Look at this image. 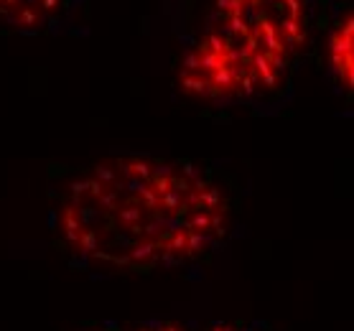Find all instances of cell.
Instances as JSON below:
<instances>
[{"label":"cell","mask_w":354,"mask_h":331,"mask_svg":"<svg viewBox=\"0 0 354 331\" xmlns=\"http://www.w3.org/2000/svg\"><path fill=\"white\" fill-rule=\"evenodd\" d=\"M222 186L189 161L113 155L66 184L57 234L84 265L151 273L209 255L230 232Z\"/></svg>","instance_id":"1"},{"label":"cell","mask_w":354,"mask_h":331,"mask_svg":"<svg viewBox=\"0 0 354 331\" xmlns=\"http://www.w3.org/2000/svg\"><path fill=\"white\" fill-rule=\"evenodd\" d=\"M308 41V0H214L199 39L178 62V89L204 102L266 95Z\"/></svg>","instance_id":"2"},{"label":"cell","mask_w":354,"mask_h":331,"mask_svg":"<svg viewBox=\"0 0 354 331\" xmlns=\"http://www.w3.org/2000/svg\"><path fill=\"white\" fill-rule=\"evenodd\" d=\"M207 331H252V329L242 326V323H214V326H209Z\"/></svg>","instance_id":"6"},{"label":"cell","mask_w":354,"mask_h":331,"mask_svg":"<svg viewBox=\"0 0 354 331\" xmlns=\"http://www.w3.org/2000/svg\"><path fill=\"white\" fill-rule=\"evenodd\" d=\"M326 62L337 82L349 92L354 84V16L346 10L331 28L326 41Z\"/></svg>","instance_id":"3"},{"label":"cell","mask_w":354,"mask_h":331,"mask_svg":"<svg viewBox=\"0 0 354 331\" xmlns=\"http://www.w3.org/2000/svg\"><path fill=\"white\" fill-rule=\"evenodd\" d=\"M130 331H189L186 326H181V323L176 321H145L140 323V326H136V329Z\"/></svg>","instance_id":"5"},{"label":"cell","mask_w":354,"mask_h":331,"mask_svg":"<svg viewBox=\"0 0 354 331\" xmlns=\"http://www.w3.org/2000/svg\"><path fill=\"white\" fill-rule=\"evenodd\" d=\"M62 8V0H0V21L16 31L46 28Z\"/></svg>","instance_id":"4"},{"label":"cell","mask_w":354,"mask_h":331,"mask_svg":"<svg viewBox=\"0 0 354 331\" xmlns=\"http://www.w3.org/2000/svg\"><path fill=\"white\" fill-rule=\"evenodd\" d=\"M95 331H125V329H118V326H105V329H95Z\"/></svg>","instance_id":"7"}]
</instances>
